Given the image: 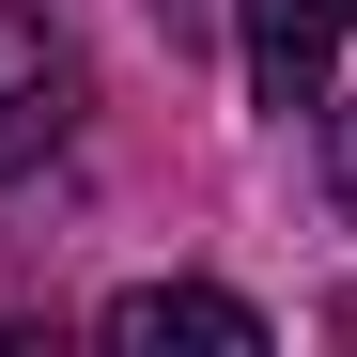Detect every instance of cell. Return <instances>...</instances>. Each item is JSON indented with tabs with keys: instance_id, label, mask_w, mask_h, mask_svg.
Masks as SVG:
<instances>
[{
	"instance_id": "1",
	"label": "cell",
	"mask_w": 357,
	"mask_h": 357,
	"mask_svg": "<svg viewBox=\"0 0 357 357\" xmlns=\"http://www.w3.org/2000/svg\"><path fill=\"white\" fill-rule=\"evenodd\" d=\"M63 125H78V63H63V31H47L31 0H0V187L63 155Z\"/></svg>"
},
{
	"instance_id": "2",
	"label": "cell",
	"mask_w": 357,
	"mask_h": 357,
	"mask_svg": "<svg viewBox=\"0 0 357 357\" xmlns=\"http://www.w3.org/2000/svg\"><path fill=\"white\" fill-rule=\"evenodd\" d=\"M342 31H357V0H233V47H249V93L264 109H326Z\"/></svg>"
},
{
	"instance_id": "3",
	"label": "cell",
	"mask_w": 357,
	"mask_h": 357,
	"mask_svg": "<svg viewBox=\"0 0 357 357\" xmlns=\"http://www.w3.org/2000/svg\"><path fill=\"white\" fill-rule=\"evenodd\" d=\"M93 342H125V357H155V342L264 357V311H249V295H202V280H140V295H109V311H93Z\"/></svg>"
},
{
	"instance_id": "4",
	"label": "cell",
	"mask_w": 357,
	"mask_h": 357,
	"mask_svg": "<svg viewBox=\"0 0 357 357\" xmlns=\"http://www.w3.org/2000/svg\"><path fill=\"white\" fill-rule=\"evenodd\" d=\"M326 187H342V218H357V93L326 109Z\"/></svg>"
},
{
	"instance_id": "5",
	"label": "cell",
	"mask_w": 357,
	"mask_h": 357,
	"mask_svg": "<svg viewBox=\"0 0 357 357\" xmlns=\"http://www.w3.org/2000/svg\"><path fill=\"white\" fill-rule=\"evenodd\" d=\"M140 16H155V31H171V47H187V31H202V0H140Z\"/></svg>"
}]
</instances>
